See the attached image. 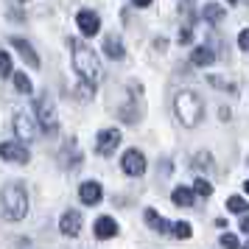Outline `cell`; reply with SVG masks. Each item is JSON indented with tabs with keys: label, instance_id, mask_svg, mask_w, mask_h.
I'll list each match as a JSON object with an SVG mask.
<instances>
[{
	"label": "cell",
	"instance_id": "1",
	"mask_svg": "<svg viewBox=\"0 0 249 249\" xmlns=\"http://www.w3.org/2000/svg\"><path fill=\"white\" fill-rule=\"evenodd\" d=\"M28 213V191L20 182H9L0 191V215L6 221H23Z\"/></svg>",
	"mask_w": 249,
	"mask_h": 249
},
{
	"label": "cell",
	"instance_id": "2",
	"mask_svg": "<svg viewBox=\"0 0 249 249\" xmlns=\"http://www.w3.org/2000/svg\"><path fill=\"white\" fill-rule=\"evenodd\" d=\"M174 112H177V118L185 129H196L204 118V104L193 90H182L174 101Z\"/></svg>",
	"mask_w": 249,
	"mask_h": 249
},
{
	"label": "cell",
	"instance_id": "10",
	"mask_svg": "<svg viewBox=\"0 0 249 249\" xmlns=\"http://www.w3.org/2000/svg\"><path fill=\"white\" fill-rule=\"evenodd\" d=\"M59 230H62V235L76 238L81 232V213H76V210H65V213H62V221H59Z\"/></svg>",
	"mask_w": 249,
	"mask_h": 249
},
{
	"label": "cell",
	"instance_id": "27",
	"mask_svg": "<svg viewBox=\"0 0 249 249\" xmlns=\"http://www.w3.org/2000/svg\"><path fill=\"white\" fill-rule=\"evenodd\" d=\"M132 3H135V6H140V9H146V6L151 3V0H132Z\"/></svg>",
	"mask_w": 249,
	"mask_h": 249
},
{
	"label": "cell",
	"instance_id": "8",
	"mask_svg": "<svg viewBox=\"0 0 249 249\" xmlns=\"http://www.w3.org/2000/svg\"><path fill=\"white\" fill-rule=\"evenodd\" d=\"M14 132H17V137H20V140H34V137L39 135L36 121L28 112H17V115H14Z\"/></svg>",
	"mask_w": 249,
	"mask_h": 249
},
{
	"label": "cell",
	"instance_id": "7",
	"mask_svg": "<svg viewBox=\"0 0 249 249\" xmlns=\"http://www.w3.org/2000/svg\"><path fill=\"white\" fill-rule=\"evenodd\" d=\"M76 25H79V31L84 36H95L101 31V17L95 12H90V9H81V12L76 14Z\"/></svg>",
	"mask_w": 249,
	"mask_h": 249
},
{
	"label": "cell",
	"instance_id": "26",
	"mask_svg": "<svg viewBox=\"0 0 249 249\" xmlns=\"http://www.w3.org/2000/svg\"><path fill=\"white\" fill-rule=\"evenodd\" d=\"M238 48H241V51H247V48H249V34H247V31H241V34H238Z\"/></svg>",
	"mask_w": 249,
	"mask_h": 249
},
{
	"label": "cell",
	"instance_id": "28",
	"mask_svg": "<svg viewBox=\"0 0 249 249\" xmlns=\"http://www.w3.org/2000/svg\"><path fill=\"white\" fill-rule=\"evenodd\" d=\"M227 3H230V6H232V3H238V0H227Z\"/></svg>",
	"mask_w": 249,
	"mask_h": 249
},
{
	"label": "cell",
	"instance_id": "13",
	"mask_svg": "<svg viewBox=\"0 0 249 249\" xmlns=\"http://www.w3.org/2000/svg\"><path fill=\"white\" fill-rule=\"evenodd\" d=\"M9 42H12V48H17V51H20V56H23L25 62L31 65V68H39V56H36V51L28 45V42H25L23 36H12Z\"/></svg>",
	"mask_w": 249,
	"mask_h": 249
},
{
	"label": "cell",
	"instance_id": "22",
	"mask_svg": "<svg viewBox=\"0 0 249 249\" xmlns=\"http://www.w3.org/2000/svg\"><path fill=\"white\" fill-rule=\"evenodd\" d=\"M171 230H174V235H177V238H191L193 235V230H191V224H188V221H174V224H171Z\"/></svg>",
	"mask_w": 249,
	"mask_h": 249
},
{
	"label": "cell",
	"instance_id": "14",
	"mask_svg": "<svg viewBox=\"0 0 249 249\" xmlns=\"http://www.w3.org/2000/svg\"><path fill=\"white\" fill-rule=\"evenodd\" d=\"M143 218H146V224L154 230V232H168L171 224H168V218H162V215L154 210V207H146V213H143Z\"/></svg>",
	"mask_w": 249,
	"mask_h": 249
},
{
	"label": "cell",
	"instance_id": "25",
	"mask_svg": "<svg viewBox=\"0 0 249 249\" xmlns=\"http://www.w3.org/2000/svg\"><path fill=\"white\" fill-rule=\"evenodd\" d=\"M207 81H210V84H215L218 90H230V92L235 90V87H232V81H224V79H218V76H210Z\"/></svg>",
	"mask_w": 249,
	"mask_h": 249
},
{
	"label": "cell",
	"instance_id": "15",
	"mask_svg": "<svg viewBox=\"0 0 249 249\" xmlns=\"http://www.w3.org/2000/svg\"><path fill=\"white\" fill-rule=\"evenodd\" d=\"M171 202L177 204V207H193L196 204V196H193L191 188L179 185V188H174V193H171Z\"/></svg>",
	"mask_w": 249,
	"mask_h": 249
},
{
	"label": "cell",
	"instance_id": "11",
	"mask_svg": "<svg viewBox=\"0 0 249 249\" xmlns=\"http://www.w3.org/2000/svg\"><path fill=\"white\" fill-rule=\"evenodd\" d=\"M79 199L84 204H98L104 199V188L98 185V182H84L79 188Z\"/></svg>",
	"mask_w": 249,
	"mask_h": 249
},
{
	"label": "cell",
	"instance_id": "9",
	"mask_svg": "<svg viewBox=\"0 0 249 249\" xmlns=\"http://www.w3.org/2000/svg\"><path fill=\"white\" fill-rule=\"evenodd\" d=\"M118 143H121V132L118 129H104L95 137V151L107 157V154H112L115 148H118Z\"/></svg>",
	"mask_w": 249,
	"mask_h": 249
},
{
	"label": "cell",
	"instance_id": "5",
	"mask_svg": "<svg viewBox=\"0 0 249 249\" xmlns=\"http://www.w3.org/2000/svg\"><path fill=\"white\" fill-rule=\"evenodd\" d=\"M121 168H124V174H129V177H143V174H146V157H143L137 148H129L124 157H121Z\"/></svg>",
	"mask_w": 249,
	"mask_h": 249
},
{
	"label": "cell",
	"instance_id": "20",
	"mask_svg": "<svg viewBox=\"0 0 249 249\" xmlns=\"http://www.w3.org/2000/svg\"><path fill=\"white\" fill-rule=\"evenodd\" d=\"M247 207H249V202L244 196H230L227 199V210L230 213H247Z\"/></svg>",
	"mask_w": 249,
	"mask_h": 249
},
{
	"label": "cell",
	"instance_id": "4",
	"mask_svg": "<svg viewBox=\"0 0 249 249\" xmlns=\"http://www.w3.org/2000/svg\"><path fill=\"white\" fill-rule=\"evenodd\" d=\"M36 121L45 132H56L59 129V118H56V109H53V101L48 95H39L36 98Z\"/></svg>",
	"mask_w": 249,
	"mask_h": 249
},
{
	"label": "cell",
	"instance_id": "3",
	"mask_svg": "<svg viewBox=\"0 0 249 249\" xmlns=\"http://www.w3.org/2000/svg\"><path fill=\"white\" fill-rule=\"evenodd\" d=\"M73 68L79 73V79L87 87H95L101 81V62L95 56V51H90L87 45H76L73 48Z\"/></svg>",
	"mask_w": 249,
	"mask_h": 249
},
{
	"label": "cell",
	"instance_id": "19",
	"mask_svg": "<svg viewBox=\"0 0 249 249\" xmlns=\"http://www.w3.org/2000/svg\"><path fill=\"white\" fill-rule=\"evenodd\" d=\"M193 196H202V199H207V196H213V185L204 179V177H196V182H193Z\"/></svg>",
	"mask_w": 249,
	"mask_h": 249
},
{
	"label": "cell",
	"instance_id": "18",
	"mask_svg": "<svg viewBox=\"0 0 249 249\" xmlns=\"http://www.w3.org/2000/svg\"><path fill=\"white\" fill-rule=\"evenodd\" d=\"M202 20H207L210 25H218L221 20H224V9L218 6V3H207L202 9Z\"/></svg>",
	"mask_w": 249,
	"mask_h": 249
},
{
	"label": "cell",
	"instance_id": "6",
	"mask_svg": "<svg viewBox=\"0 0 249 249\" xmlns=\"http://www.w3.org/2000/svg\"><path fill=\"white\" fill-rule=\"evenodd\" d=\"M0 160L6 162H17V165H25L28 162V148L17 140H9V143H0Z\"/></svg>",
	"mask_w": 249,
	"mask_h": 249
},
{
	"label": "cell",
	"instance_id": "23",
	"mask_svg": "<svg viewBox=\"0 0 249 249\" xmlns=\"http://www.w3.org/2000/svg\"><path fill=\"white\" fill-rule=\"evenodd\" d=\"M0 76H12V56L0 51Z\"/></svg>",
	"mask_w": 249,
	"mask_h": 249
},
{
	"label": "cell",
	"instance_id": "12",
	"mask_svg": "<svg viewBox=\"0 0 249 249\" xmlns=\"http://www.w3.org/2000/svg\"><path fill=\"white\" fill-rule=\"evenodd\" d=\"M118 235V221H115L112 215H101V218H95V238H101V241H107V238Z\"/></svg>",
	"mask_w": 249,
	"mask_h": 249
},
{
	"label": "cell",
	"instance_id": "24",
	"mask_svg": "<svg viewBox=\"0 0 249 249\" xmlns=\"http://www.w3.org/2000/svg\"><path fill=\"white\" fill-rule=\"evenodd\" d=\"M221 247H224V249H238V247H241V241H238L232 232H224V235H221Z\"/></svg>",
	"mask_w": 249,
	"mask_h": 249
},
{
	"label": "cell",
	"instance_id": "17",
	"mask_svg": "<svg viewBox=\"0 0 249 249\" xmlns=\"http://www.w3.org/2000/svg\"><path fill=\"white\" fill-rule=\"evenodd\" d=\"M104 51H107L109 59H124L126 56V48L118 36H107V39H104Z\"/></svg>",
	"mask_w": 249,
	"mask_h": 249
},
{
	"label": "cell",
	"instance_id": "21",
	"mask_svg": "<svg viewBox=\"0 0 249 249\" xmlns=\"http://www.w3.org/2000/svg\"><path fill=\"white\" fill-rule=\"evenodd\" d=\"M14 87H17V92H28V95L34 90V84H31V79L25 73H14Z\"/></svg>",
	"mask_w": 249,
	"mask_h": 249
},
{
	"label": "cell",
	"instance_id": "16",
	"mask_svg": "<svg viewBox=\"0 0 249 249\" xmlns=\"http://www.w3.org/2000/svg\"><path fill=\"white\" fill-rule=\"evenodd\" d=\"M213 59H215V53L204 45V48H196L191 53V65L193 68H207V65H213Z\"/></svg>",
	"mask_w": 249,
	"mask_h": 249
}]
</instances>
